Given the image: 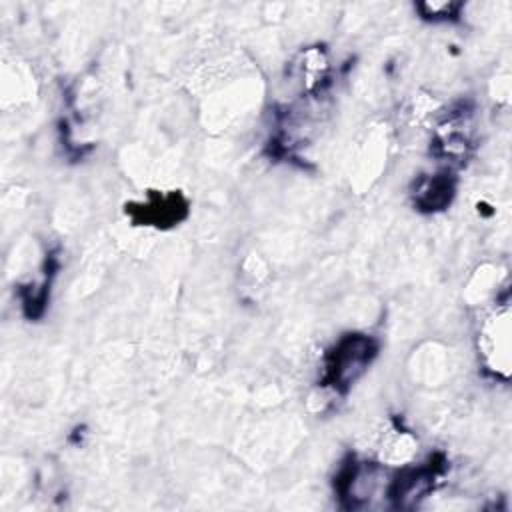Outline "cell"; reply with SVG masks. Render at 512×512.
Instances as JSON below:
<instances>
[{"label":"cell","mask_w":512,"mask_h":512,"mask_svg":"<svg viewBox=\"0 0 512 512\" xmlns=\"http://www.w3.org/2000/svg\"><path fill=\"white\" fill-rule=\"evenodd\" d=\"M376 346L372 338L350 334L338 342V346L328 354L326 362V382L336 390L348 388L370 364Z\"/></svg>","instance_id":"6da1fadb"}]
</instances>
